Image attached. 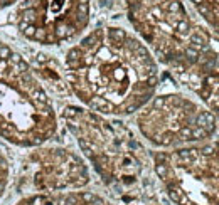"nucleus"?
Listing matches in <instances>:
<instances>
[{
  "mask_svg": "<svg viewBox=\"0 0 219 205\" xmlns=\"http://www.w3.org/2000/svg\"><path fill=\"white\" fill-rule=\"evenodd\" d=\"M15 205H110L103 197L96 195L93 192H83V190H74V192L64 193H35V195H27L17 202Z\"/></svg>",
  "mask_w": 219,
  "mask_h": 205,
  "instance_id": "obj_8",
  "label": "nucleus"
},
{
  "mask_svg": "<svg viewBox=\"0 0 219 205\" xmlns=\"http://www.w3.org/2000/svg\"><path fill=\"white\" fill-rule=\"evenodd\" d=\"M138 126L157 146H177L206 140L214 133V116L182 96H157L140 108Z\"/></svg>",
  "mask_w": 219,
  "mask_h": 205,
  "instance_id": "obj_5",
  "label": "nucleus"
},
{
  "mask_svg": "<svg viewBox=\"0 0 219 205\" xmlns=\"http://www.w3.org/2000/svg\"><path fill=\"white\" fill-rule=\"evenodd\" d=\"M56 128L52 103L30 64L0 40V138L15 146L35 148Z\"/></svg>",
  "mask_w": 219,
  "mask_h": 205,
  "instance_id": "obj_2",
  "label": "nucleus"
},
{
  "mask_svg": "<svg viewBox=\"0 0 219 205\" xmlns=\"http://www.w3.org/2000/svg\"><path fill=\"white\" fill-rule=\"evenodd\" d=\"M90 20V4L79 0H19L15 24L22 35L42 46L73 39Z\"/></svg>",
  "mask_w": 219,
  "mask_h": 205,
  "instance_id": "obj_6",
  "label": "nucleus"
},
{
  "mask_svg": "<svg viewBox=\"0 0 219 205\" xmlns=\"http://www.w3.org/2000/svg\"><path fill=\"white\" fill-rule=\"evenodd\" d=\"M155 173L177 205H219V143L154 155Z\"/></svg>",
  "mask_w": 219,
  "mask_h": 205,
  "instance_id": "obj_4",
  "label": "nucleus"
},
{
  "mask_svg": "<svg viewBox=\"0 0 219 205\" xmlns=\"http://www.w3.org/2000/svg\"><path fill=\"white\" fill-rule=\"evenodd\" d=\"M68 128L106 183L130 185L137 180L142 163L135 156L138 143L121 123H108L91 111L69 106L62 113Z\"/></svg>",
  "mask_w": 219,
  "mask_h": 205,
  "instance_id": "obj_3",
  "label": "nucleus"
},
{
  "mask_svg": "<svg viewBox=\"0 0 219 205\" xmlns=\"http://www.w3.org/2000/svg\"><path fill=\"white\" fill-rule=\"evenodd\" d=\"M66 82L101 114H132L152 99L159 71L138 39L120 27L96 29L66 56Z\"/></svg>",
  "mask_w": 219,
  "mask_h": 205,
  "instance_id": "obj_1",
  "label": "nucleus"
},
{
  "mask_svg": "<svg viewBox=\"0 0 219 205\" xmlns=\"http://www.w3.org/2000/svg\"><path fill=\"white\" fill-rule=\"evenodd\" d=\"M192 2H194V4H196V5H199V4H202V0H192Z\"/></svg>",
  "mask_w": 219,
  "mask_h": 205,
  "instance_id": "obj_10",
  "label": "nucleus"
},
{
  "mask_svg": "<svg viewBox=\"0 0 219 205\" xmlns=\"http://www.w3.org/2000/svg\"><path fill=\"white\" fill-rule=\"evenodd\" d=\"M29 188L35 193H64L90 183V171L78 155L62 148L35 150L29 155Z\"/></svg>",
  "mask_w": 219,
  "mask_h": 205,
  "instance_id": "obj_7",
  "label": "nucleus"
},
{
  "mask_svg": "<svg viewBox=\"0 0 219 205\" xmlns=\"http://www.w3.org/2000/svg\"><path fill=\"white\" fill-rule=\"evenodd\" d=\"M9 177H10V167H9V160L4 155V151L0 150V198L4 197L7 185H9Z\"/></svg>",
  "mask_w": 219,
  "mask_h": 205,
  "instance_id": "obj_9",
  "label": "nucleus"
}]
</instances>
